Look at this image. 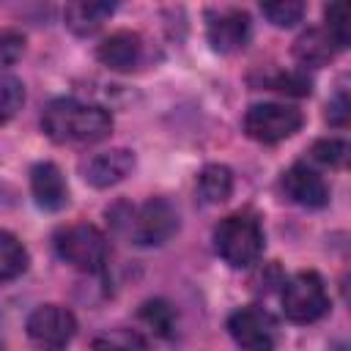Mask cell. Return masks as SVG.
<instances>
[{"instance_id": "5b68a950", "label": "cell", "mask_w": 351, "mask_h": 351, "mask_svg": "<svg viewBox=\"0 0 351 351\" xmlns=\"http://www.w3.org/2000/svg\"><path fill=\"white\" fill-rule=\"evenodd\" d=\"M282 313L296 324H313L329 310V293L315 271H299L282 282Z\"/></svg>"}, {"instance_id": "8fae6325", "label": "cell", "mask_w": 351, "mask_h": 351, "mask_svg": "<svg viewBox=\"0 0 351 351\" xmlns=\"http://www.w3.org/2000/svg\"><path fill=\"white\" fill-rule=\"evenodd\" d=\"M132 170H134V154L126 148H112V151L96 154L88 162H82V178L96 189L123 181Z\"/></svg>"}, {"instance_id": "5bb4252c", "label": "cell", "mask_w": 351, "mask_h": 351, "mask_svg": "<svg viewBox=\"0 0 351 351\" xmlns=\"http://www.w3.org/2000/svg\"><path fill=\"white\" fill-rule=\"evenodd\" d=\"M115 11V3H99V0H82V3H69L66 5V25L77 36H90L96 33Z\"/></svg>"}, {"instance_id": "d4e9b609", "label": "cell", "mask_w": 351, "mask_h": 351, "mask_svg": "<svg viewBox=\"0 0 351 351\" xmlns=\"http://www.w3.org/2000/svg\"><path fill=\"white\" fill-rule=\"evenodd\" d=\"M25 52V38L16 30H0V69L14 66Z\"/></svg>"}, {"instance_id": "7a4b0ae2", "label": "cell", "mask_w": 351, "mask_h": 351, "mask_svg": "<svg viewBox=\"0 0 351 351\" xmlns=\"http://www.w3.org/2000/svg\"><path fill=\"white\" fill-rule=\"evenodd\" d=\"M214 250L233 269L252 266L263 252V228L258 217L250 211H236L219 219L214 228Z\"/></svg>"}, {"instance_id": "9a60e30c", "label": "cell", "mask_w": 351, "mask_h": 351, "mask_svg": "<svg viewBox=\"0 0 351 351\" xmlns=\"http://www.w3.org/2000/svg\"><path fill=\"white\" fill-rule=\"evenodd\" d=\"M340 47L335 44V38L326 33V27H310L307 33H302L293 44V58L302 66H324L335 58Z\"/></svg>"}, {"instance_id": "52a82bcc", "label": "cell", "mask_w": 351, "mask_h": 351, "mask_svg": "<svg viewBox=\"0 0 351 351\" xmlns=\"http://www.w3.org/2000/svg\"><path fill=\"white\" fill-rule=\"evenodd\" d=\"M228 332L241 351H274L280 343V326L274 315L258 304L236 310L228 318Z\"/></svg>"}, {"instance_id": "e0dca14e", "label": "cell", "mask_w": 351, "mask_h": 351, "mask_svg": "<svg viewBox=\"0 0 351 351\" xmlns=\"http://www.w3.org/2000/svg\"><path fill=\"white\" fill-rule=\"evenodd\" d=\"M25 269H27V250L14 233L0 230V285L16 280Z\"/></svg>"}, {"instance_id": "7c38bea8", "label": "cell", "mask_w": 351, "mask_h": 351, "mask_svg": "<svg viewBox=\"0 0 351 351\" xmlns=\"http://www.w3.org/2000/svg\"><path fill=\"white\" fill-rule=\"evenodd\" d=\"M96 58L112 71H132L143 60V38L134 30H115L99 44Z\"/></svg>"}, {"instance_id": "cb8c5ba5", "label": "cell", "mask_w": 351, "mask_h": 351, "mask_svg": "<svg viewBox=\"0 0 351 351\" xmlns=\"http://www.w3.org/2000/svg\"><path fill=\"white\" fill-rule=\"evenodd\" d=\"M269 85L280 93H288V96H307L310 88H313V82L304 71H280V74L271 77Z\"/></svg>"}, {"instance_id": "484cf974", "label": "cell", "mask_w": 351, "mask_h": 351, "mask_svg": "<svg viewBox=\"0 0 351 351\" xmlns=\"http://www.w3.org/2000/svg\"><path fill=\"white\" fill-rule=\"evenodd\" d=\"M326 121H329L332 126H346V123H348V96H346V90H340V93L329 101V107H326Z\"/></svg>"}, {"instance_id": "3957f363", "label": "cell", "mask_w": 351, "mask_h": 351, "mask_svg": "<svg viewBox=\"0 0 351 351\" xmlns=\"http://www.w3.org/2000/svg\"><path fill=\"white\" fill-rule=\"evenodd\" d=\"M123 208H126V217L121 219L112 217V225L140 247L165 244L178 230V211L165 197H151L137 208H129V206Z\"/></svg>"}, {"instance_id": "ba28073f", "label": "cell", "mask_w": 351, "mask_h": 351, "mask_svg": "<svg viewBox=\"0 0 351 351\" xmlns=\"http://www.w3.org/2000/svg\"><path fill=\"white\" fill-rule=\"evenodd\" d=\"M25 329L41 351H63L77 332V318L60 304H41L27 315Z\"/></svg>"}, {"instance_id": "ffe728a7", "label": "cell", "mask_w": 351, "mask_h": 351, "mask_svg": "<svg viewBox=\"0 0 351 351\" xmlns=\"http://www.w3.org/2000/svg\"><path fill=\"white\" fill-rule=\"evenodd\" d=\"M263 16L277 25V27H291L304 16V5L299 0H277V3H263L261 5Z\"/></svg>"}, {"instance_id": "44dd1931", "label": "cell", "mask_w": 351, "mask_h": 351, "mask_svg": "<svg viewBox=\"0 0 351 351\" xmlns=\"http://www.w3.org/2000/svg\"><path fill=\"white\" fill-rule=\"evenodd\" d=\"M313 159L321 162V165H329V167H343L346 159H348V143L346 140H337V137H329V140H318L313 148H310Z\"/></svg>"}, {"instance_id": "4fadbf2b", "label": "cell", "mask_w": 351, "mask_h": 351, "mask_svg": "<svg viewBox=\"0 0 351 351\" xmlns=\"http://www.w3.org/2000/svg\"><path fill=\"white\" fill-rule=\"evenodd\" d=\"M30 189H33L36 203H38L44 211H60V208L69 203L66 178H63V173L58 170V165H52V162H38V165L30 170Z\"/></svg>"}, {"instance_id": "30bf717a", "label": "cell", "mask_w": 351, "mask_h": 351, "mask_svg": "<svg viewBox=\"0 0 351 351\" xmlns=\"http://www.w3.org/2000/svg\"><path fill=\"white\" fill-rule=\"evenodd\" d=\"M282 192L288 195V200H293L296 206L304 208H324L329 203V186L326 181L307 165H293L282 173Z\"/></svg>"}, {"instance_id": "7402d4cb", "label": "cell", "mask_w": 351, "mask_h": 351, "mask_svg": "<svg viewBox=\"0 0 351 351\" xmlns=\"http://www.w3.org/2000/svg\"><path fill=\"white\" fill-rule=\"evenodd\" d=\"M93 351H143V343L134 332L115 329V332H107V335L96 337Z\"/></svg>"}, {"instance_id": "2e32d148", "label": "cell", "mask_w": 351, "mask_h": 351, "mask_svg": "<svg viewBox=\"0 0 351 351\" xmlns=\"http://www.w3.org/2000/svg\"><path fill=\"white\" fill-rule=\"evenodd\" d=\"M233 192V173L225 165H206L197 176V197L208 206L228 200Z\"/></svg>"}, {"instance_id": "6da1fadb", "label": "cell", "mask_w": 351, "mask_h": 351, "mask_svg": "<svg viewBox=\"0 0 351 351\" xmlns=\"http://www.w3.org/2000/svg\"><path fill=\"white\" fill-rule=\"evenodd\" d=\"M41 129L52 143L60 145H90L110 134L112 118L99 104L77 99H55L41 115Z\"/></svg>"}, {"instance_id": "d6986e66", "label": "cell", "mask_w": 351, "mask_h": 351, "mask_svg": "<svg viewBox=\"0 0 351 351\" xmlns=\"http://www.w3.org/2000/svg\"><path fill=\"white\" fill-rule=\"evenodd\" d=\"M25 104V88L14 74L0 71V123L11 121Z\"/></svg>"}, {"instance_id": "8992f818", "label": "cell", "mask_w": 351, "mask_h": 351, "mask_svg": "<svg viewBox=\"0 0 351 351\" xmlns=\"http://www.w3.org/2000/svg\"><path fill=\"white\" fill-rule=\"evenodd\" d=\"M302 112L296 107L288 104H277V101H263V104H252L244 115V132L258 140V143H280L288 140L291 134H296L302 129Z\"/></svg>"}, {"instance_id": "603a6c76", "label": "cell", "mask_w": 351, "mask_h": 351, "mask_svg": "<svg viewBox=\"0 0 351 351\" xmlns=\"http://www.w3.org/2000/svg\"><path fill=\"white\" fill-rule=\"evenodd\" d=\"M326 16V33L335 38V44L343 49L348 44V8L343 3H335V5H326L324 11Z\"/></svg>"}, {"instance_id": "277c9868", "label": "cell", "mask_w": 351, "mask_h": 351, "mask_svg": "<svg viewBox=\"0 0 351 351\" xmlns=\"http://www.w3.org/2000/svg\"><path fill=\"white\" fill-rule=\"evenodd\" d=\"M52 244H55L58 258L80 271H101L107 263V255H110L104 233L88 222L60 228L55 233Z\"/></svg>"}, {"instance_id": "ac0fdd59", "label": "cell", "mask_w": 351, "mask_h": 351, "mask_svg": "<svg viewBox=\"0 0 351 351\" xmlns=\"http://www.w3.org/2000/svg\"><path fill=\"white\" fill-rule=\"evenodd\" d=\"M140 318L151 326V332H156L159 337H170L176 332V310L162 302V299H154V302H145L143 310H140Z\"/></svg>"}, {"instance_id": "9c48e42d", "label": "cell", "mask_w": 351, "mask_h": 351, "mask_svg": "<svg viewBox=\"0 0 351 351\" xmlns=\"http://www.w3.org/2000/svg\"><path fill=\"white\" fill-rule=\"evenodd\" d=\"M208 44L222 52V55H230V52H239L247 47L250 41V33H252V22H250V14L241 11V8H225V11H217V14H208Z\"/></svg>"}]
</instances>
